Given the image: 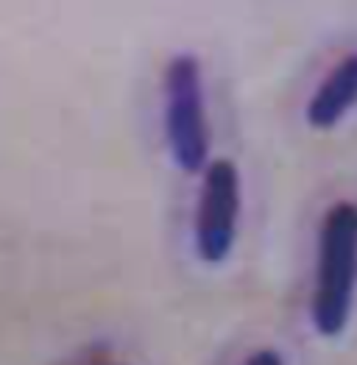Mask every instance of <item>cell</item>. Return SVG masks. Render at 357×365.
<instances>
[{
  "label": "cell",
  "mask_w": 357,
  "mask_h": 365,
  "mask_svg": "<svg viewBox=\"0 0 357 365\" xmlns=\"http://www.w3.org/2000/svg\"><path fill=\"white\" fill-rule=\"evenodd\" d=\"M357 287V204L341 201L327 212L318 237L313 324L318 335L338 337L352 315Z\"/></svg>",
  "instance_id": "1"
},
{
  "label": "cell",
  "mask_w": 357,
  "mask_h": 365,
  "mask_svg": "<svg viewBox=\"0 0 357 365\" xmlns=\"http://www.w3.org/2000/svg\"><path fill=\"white\" fill-rule=\"evenodd\" d=\"M165 137L181 170L198 173L209 159V125L198 59L181 53L165 70Z\"/></svg>",
  "instance_id": "2"
},
{
  "label": "cell",
  "mask_w": 357,
  "mask_h": 365,
  "mask_svg": "<svg viewBox=\"0 0 357 365\" xmlns=\"http://www.w3.org/2000/svg\"><path fill=\"white\" fill-rule=\"evenodd\" d=\"M240 215V173L235 162L212 159L204 168V184L196 212V248L201 259L215 265L232 251Z\"/></svg>",
  "instance_id": "3"
},
{
  "label": "cell",
  "mask_w": 357,
  "mask_h": 365,
  "mask_svg": "<svg viewBox=\"0 0 357 365\" xmlns=\"http://www.w3.org/2000/svg\"><path fill=\"white\" fill-rule=\"evenodd\" d=\"M357 106V53L338 61L318 84L307 106V123L313 128H332Z\"/></svg>",
  "instance_id": "4"
},
{
  "label": "cell",
  "mask_w": 357,
  "mask_h": 365,
  "mask_svg": "<svg viewBox=\"0 0 357 365\" xmlns=\"http://www.w3.org/2000/svg\"><path fill=\"white\" fill-rule=\"evenodd\" d=\"M248 363H271V365H279L282 363V357L279 354H271V351H260V354H254Z\"/></svg>",
  "instance_id": "5"
}]
</instances>
